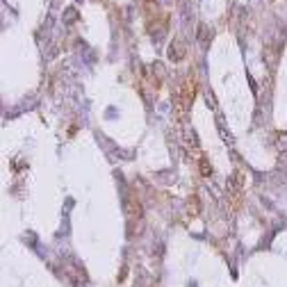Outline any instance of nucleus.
Wrapping results in <instances>:
<instances>
[{"mask_svg":"<svg viewBox=\"0 0 287 287\" xmlns=\"http://www.w3.org/2000/svg\"><path fill=\"white\" fill-rule=\"evenodd\" d=\"M171 57H174V60H180V57H183V46H178V48H176V44L171 46Z\"/></svg>","mask_w":287,"mask_h":287,"instance_id":"f257e3e1","label":"nucleus"}]
</instances>
